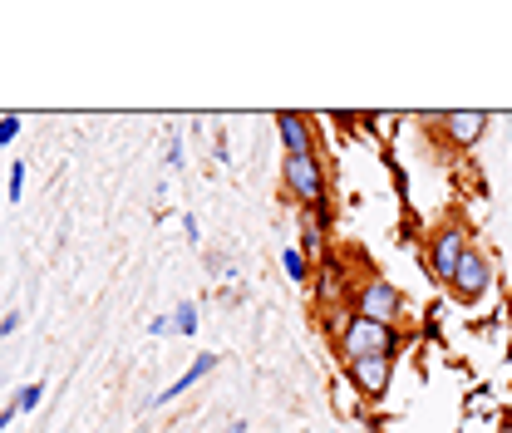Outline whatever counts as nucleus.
<instances>
[{
    "instance_id": "f257e3e1",
    "label": "nucleus",
    "mask_w": 512,
    "mask_h": 433,
    "mask_svg": "<svg viewBox=\"0 0 512 433\" xmlns=\"http://www.w3.org/2000/svg\"><path fill=\"white\" fill-rule=\"evenodd\" d=\"M404 350V330L399 325H380V320H365L345 306L340 325H335V355L340 360H365V355H399Z\"/></svg>"
},
{
    "instance_id": "f03ea898",
    "label": "nucleus",
    "mask_w": 512,
    "mask_h": 433,
    "mask_svg": "<svg viewBox=\"0 0 512 433\" xmlns=\"http://www.w3.org/2000/svg\"><path fill=\"white\" fill-rule=\"evenodd\" d=\"M281 187H286V197H291L301 212L330 207V178H325L320 153H306V158H281Z\"/></svg>"
},
{
    "instance_id": "7ed1b4c3",
    "label": "nucleus",
    "mask_w": 512,
    "mask_h": 433,
    "mask_svg": "<svg viewBox=\"0 0 512 433\" xmlns=\"http://www.w3.org/2000/svg\"><path fill=\"white\" fill-rule=\"evenodd\" d=\"M350 310L355 315H365V320H380V325H399L404 320V296H399V286L394 281H384V276H360L355 281V291H350Z\"/></svg>"
},
{
    "instance_id": "20e7f679",
    "label": "nucleus",
    "mask_w": 512,
    "mask_h": 433,
    "mask_svg": "<svg viewBox=\"0 0 512 433\" xmlns=\"http://www.w3.org/2000/svg\"><path fill=\"white\" fill-rule=\"evenodd\" d=\"M468 227L463 222H444V227H434L429 232V247H424V266H429V276L448 286L453 281V271H458V261L468 256Z\"/></svg>"
},
{
    "instance_id": "39448f33",
    "label": "nucleus",
    "mask_w": 512,
    "mask_h": 433,
    "mask_svg": "<svg viewBox=\"0 0 512 433\" xmlns=\"http://www.w3.org/2000/svg\"><path fill=\"white\" fill-rule=\"evenodd\" d=\"M488 291H493V256L468 247V256L458 261V271H453V281H448V296H453L458 306H478Z\"/></svg>"
},
{
    "instance_id": "423d86ee",
    "label": "nucleus",
    "mask_w": 512,
    "mask_h": 433,
    "mask_svg": "<svg viewBox=\"0 0 512 433\" xmlns=\"http://www.w3.org/2000/svg\"><path fill=\"white\" fill-rule=\"evenodd\" d=\"M350 384L365 394V399H384L389 384H394V360L389 355H365V360H345Z\"/></svg>"
},
{
    "instance_id": "0eeeda50",
    "label": "nucleus",
    "mask_w": 512,
    "mask_h": 433,
    "mask_svg": "<svg viewBox=\"0 0 512 433\" xmlns=\"http://www.w3.org/2000/svg\"><path fill=\"white\" fill-rule=\"evenodd\" d=\"M276 138H281V153L286 158L320 153V133L311 124V114H276Z\"/></svg>"
},
{
    "instance_id": "6e6552de",
    "label": "nucleus",
    "mask_w": 512,
    "mask_h": 433,
    "mask_svg": "<svg viewBox=\"0 0 512 433\" xmlns=\"http://www.w3.org/2000/svg\"><path fill=\"white\" fill-rule=\"evenodd\" d=\"M439 128H444V138L453 143V148H473L483 133H488V114L483 109H463V114H444L439 119Z\"/></svg>"
},
{
    "instance_id": "1a4fd4ad",
    "label": "nucleus",
    "mask_w": 512,
    "mask_h": 433,
    "mask_svg": "<svg viewBox=\"0 0 512 433\" xmlns=\"http://www.w3.org/2000/svg\"><path fill=\"white\" fill-rule=\"evenodd\" d=\"M212 370H217V355H197V360H192L188 370L178 374V379H173V384H168V389H163V394L153 399V409H163V404H173L178 394H188L192 384H197V379H207V374H212Z\"/></svg>"
},
{
    "instance_id": "9d476101",
    "label": "nucleus",
    "mask_w": 512,
    "mask_h": 433,
    "mask_svg": "<svg viewBox=\"0 0 512 433\" xmlns=\"http://www.w3.org/2000/svg\"><path fill=\"white\" fill-rule=\"evenodd\" d=\"M325 217H330V207H316V212H301V251H306V256L325 247Z\"/></svg>"
},
{
    "instance_id": "9b49d317",
    "label": "nucleus",
    "mask_w": 512,
    "mask_h": 433,
    "mask_svg": "<svg viewBox=\"0 0 512 433\" xmlns=\"http://www.w3.org/2000/svg\"><path fill=\"white\" fill-rule=\"evenodd\" d=\"M281 266H286V276H291V281H311V276H316V271H311V256H306L301 247L281 251Z\"/></svg>"
},
{
    "instance_id": "f8f14e48",
    "label": "nucleus",
    "mask_w": 512,
    "mask_h": 433,
    "mask_svg": "<svg viewBox=\"0 0 512 433\" xmlns=\"http://www.w3.org/2000/svg\"><path fill=\"white\" fill-rule=\"evenodd\" d=\"M40 399H45V384H25V389L10 399V404H15L20 414H30V409H40Z\"/></svg>"
},
{
    "instance_id": "ddd939ff",
    "label": "nucleus",
    "mask_w": 512,
    "mask_h": 433,
    "mask_svg": "<svg viewBox=\"0 0 512 433\" xmlns=\"http://www.w3.org/2000/svg\"><path fill=\"white\" fill-rule=\"evenodd\" d=\"M173 330H178V335H192V330H197V306H178V310H173Z\"/></svg>"
},
{
    "instance_id": "4468645a",
    "label": "nucleus",
    "mask_w": 512,
    "mask_h": 433,
    "mask_svg": "<svg viewBox=\"0 0 512 433\" xmlns=\"http://www.w3.org/2000/svg\"><path fill=\"white\" fill-rule=\"evenodd\" d=\"M20 192H25V163L15 158V163H10V192H5V197H10V202H20Z\"/></svg>"
},
{
    "instance_id": "2eb2a0df",
    "label": "nucleus",
    "mask_w": 512,
    "mask_h": 433,
    "mask_svg": "<svg viewBox=\"0 0 512 433\" xmlns=\"http://www.w3.org/2000/svg\"><path fill=\"white\" fill-rule=\"evenodd\" d=\"M15 133H20V119H15V114H5V119H0V148H5V143H15Z\"/></svg>"
},
{
    "instance_id": "dca6fc26",
    "label": "nucleus",
    "mask_w": 512,
    "mask_h": 433,
    "mask_svg": "<svg viewBox=\"0 0 512 433\" xmlns=\"http://www.w3.org/2000/svg\"><path fill=\"white\" fill-rule=\"evenodd\" d=\"M168 330H173V315H153L148 320V335H168Z\"/></svg>"
},
{
    "instance_id": "f3484780",
    "label": "nucleus",
    "mask_w": 512,
    "mask_h": 433,
    "mask_svg": "<svg viewBox=\"0 0 512 433\" xmlns=\"http://www.w3.org/2000/svg\"><path fill=\"white\" fill-rule=\"evenodd\" d=\"M15 325H20V310H10V315L0 320V335H15Z\"/></svg>"
},
{
    "instance_id": "a211bd4d",
    "label": "nucleus",
    "mask_w": 512,
    "mask_h": 433,
    "mask_svg": "<svg viewBox=\"0 0 512 433\" xmlns=\"http://www.w3.org/2000/svg\"><path fill=\"white\" fill-rule=\"evenodd\" d=\"M15 414H20V409H15V404H5V409H0V433L10 429V419H15Z\"/></svg>"
}]
</instances>
